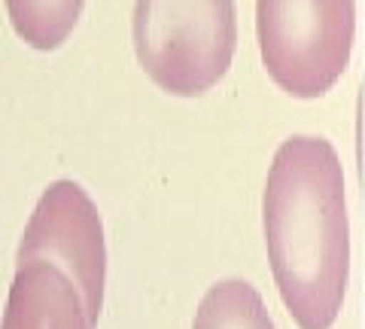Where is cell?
<instances>
[{"instance_id": "obj_5", "label": "cell", "mask_w": 365, "mask_h": 329, "mask_svg": "<svg viewBox=\"0 0 365 329\" xmlns=\"http://www.w3.org/2000/svg\"><path fill=\"white\" fill-rule=\"evenodd\" d=\"M76 280L49 259L16 263L0 329H95Z\"/></svg>"}, {"instance_id": "obj_1", "label": "cell", "mask_w": 365, "mask_h": 329, "mask_svg": "<svg viewBox=\"0 0 365 329\" xmlns=\"http://www.w3.org/2000/svg\"><path fill=\"white\" fill-rule=\"evenodd\" d=\"M265 247L280 299L302 329H329L344 305L350 229L344 174L326 138H289L262 198Z\"/></svg>"}, {"instance_id": "obj_6", "label": "cell", "mask_w": 365, "mask_h": 329, "mask_svg": "<svg viewBox=\"0 0 365 329\" xmlns=\"http://www.w3.org/2000/svg\"><path fill=\"white\" fill-rule=\"evenodd\" d=\"M13 31L37 52H52L73 34L86 0H4Z\"/></svg>"}, {"instance_id": "obj_7", "label": "cell", "mask_w": 365, "mask_h": 329, "mask_svg": "<svg viewBox=\"0 0 365 329\" xmlns=\"http://www.w3.org/2000/svg\"><path fill=\"white\" fill-rule=\"evenodd\" d=\"M192 329H277L265 311L259 290L247 280L228 278L204 293Z\"/></svg>"}, {"instance_id": "obj_3", "label": "cell", "mask_w": 365, "mask_h": 329, "mask_svg": "<svg viewBox=\"0 0 365 329\" xmlns=\"http://www.w3.org/2000/svg\"><path fill=\"white\" fill-rule=\"evenodd\" d=\"M353 25V0H256L262 64L292 98H319L338 83Z\"/></svg>"}, {"instance_id": "obj_4", "label": "cell", "mask_w": 365, "mask_h": 329, "mask_svg": "<svg viewBox=\"0 0 365 329\" xmlns=\"http://www.w3.org/2000/svg\"><path fill=\"white\" fill-rule=\"evenodd\" d=\"M49 259L76 280L88 317L98 323L104 308L107 247L104 226L91 196L76 180H55L40 196L25 226L16 263Z\"/></svg>"}, {"instance_id": "obj_2", "label": "cell", "mask_w": 365, "mask_h": 329, "mask_svg": "<svg viewBox=\"0 0 365 329\" xmlns=\"http://www.w3.org/2000/svg\"><path fill=\"white\" fill-rule=\"evenodd\" d=\"M134 52L168 95L198 98L228 74L237 49L235 0H134Z\"/></svg>"}]
</instances>
